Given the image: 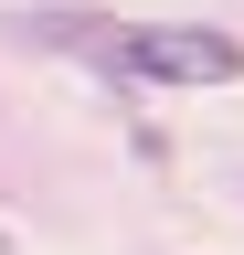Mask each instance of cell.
<instances>
[{"mask_svg":"<svg viewBox=\"0 0 244 255\" xmlns=\"http://www.w3.org/2000/svg\"><path fill=\"white\" fill-rule=\"evenodd\" d=\"M117 64L149 75V85H234L244 43L234 32H202V21H149V32H117Z\"/></svg>","mask_w":244,"mask_h":255,"instance_id":"6da1fadb","label":"cell"}]
</instances>
